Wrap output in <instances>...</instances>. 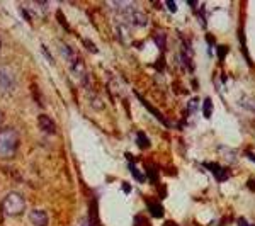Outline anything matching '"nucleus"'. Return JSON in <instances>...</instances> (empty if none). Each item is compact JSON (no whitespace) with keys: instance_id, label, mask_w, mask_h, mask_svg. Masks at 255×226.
<instances>
[{"instance_id":"423d86ee","label":"nucleus","mask_w":255,"mask_h":226,"mask_svg":"<svg viewBox=\"0 0 255 226\" xmlns=\"http://www.w3.org/2000/svg\"><path fill=\"white\" fill-rule=\"evenodd\" d=\"M29 221L34 226H48V214L41 211V209H34V211L29 214Z\"/></svg>"},{"instance_id":"9b49d317","label":"nucleus","mask_w":255,"mask_h":226,"mask_svg":"<svg viewBox=\"0 0 255 226\" xmlns=\"http://www.w3.org/2000/svg\"><path fill=\"white\" fill-rule=\"evenodd\" d=\"M148 209L153 214V218H162L163 216V209L158 202H148Z\"/></svg>"},{"instance_id":"4468645a","label":"nucleus","mask_w":255,"mask_h":226,"mask_svg":"<svg viewBox=\"0 0 255 226\" xmlns=\"http://www.w3.org/2000/svg\"><path fill=\"white\" fill-rule=\"evenodd\" d=\"M238 226H250V225L245 221V218H238Z\"/></svg>"},{"instance_id":"7ed1b4c3","label":"nucleus","mask_w":255,"mask_h":226,"mask_svg":"<svg viewBox=\"0 0 255 226\" xmlns=\"http://www.w3.org/2000/svg\"><path fill=\"white\" fill-rule=\"evenodd\" d=\"M123 14H124V17L131 22V24H135V26H145V24H147V14H145L140 7L133 5V3H131V5L124 7Z\"/></svg>"},{"instance_id":"dca6fc26","label":"nucleus","mask_w":255,"mask_h":226,"mask_svg":"<svg viewBox=\"0 0 255 226\" xmlns=\"http://www.w3.org/2000/svg\"><path fill=\"white\" fill-rule=\"evenodd\" d=\"M245 155H247V157H249L250 160H254V162H255V155H254V153H250V151H247Z\"/></svg>"},{"instance_id":"1a4fd4ad","label":"nucleus","mask_w":255,"mask_h":226,"mask_svg":"<svg viewBox=\"0 0 255 226\" xmlns=\"http://www.w3.org/2000/svg\"><path fill=\"white\" fill-rule=\"evenodd\" d=\"M12 87H14L12 79L7 75V72L2 70V72H0V89H2V90H10Z\"/></svg>"},{"instance_id":"6e6552de","label":"nucleus","mask_w":255,"mask_h":226,"mask_svg":"<svg viewBox=\"0 0 255 226\" xmlns=\"http://www.w3.org/2000/svg\"><path fill=\"white\" fill-rule=\"evenodd\" d=\"M238 40H240V45H242V53H243V58L247 60V63H249V67H254V61H252V58H250V54H249V49H247V45H245V34H243V29L240 27L238 29Z\"/></svg>"},{"instance_id":"ddd939ff","label":"nucleus","mask_w":255,"mask_h":226,"mask_svg":"<svg viewBox=\"0 0 255 226\" xmlns=\"http://www.w3.org/2000/svg\"><path fill=\"white\" fill-rule=\"evenodd\" d=\"M226 51H228V48L226 46H218V54H219V60H225V56H226Z\"/></svg>"},{"instance_id":"a211bd4d","label":"nucleus","mask_w":255,"mask_h":226,"mask_svg":"<svg viewBox=\"0 0 255 226\" xmlns=\"http://www.w3.org/2000/svg\"><path fill=\"white\" fill-rule=\"evenodd\" d=\"M84 226H89V225H84Z\"/></svg>"},{"instance_id":"2eb2a0df","label":"nucleus","mask_w":255,"mask_h":226,"mask_svg":"<svg viewBox=\"0 0 255 226\" xmlns=\"http://www.w3.org/2000/svg\"><path fill=\"white\" fill-rule=\"evenodd\" d=\"M167 7L172 10V12H175V3L174 2H167Z\"/></svg>"},{"instance_id":"f03ea898","label":"nucleus","mask_w":255,"mask_h":226,"mask_svg":"<svg viewBox=\"0 0 255 226\" xmlns=\"http://www.w3.org/2000/svg\"><path fill=\"white\" fill-rule=\"evenodd\" d=\"M0 209L5 216H19V214L24 213L26 209V201L21 194L17 192H9L5 197L2 199Z\"/></svg>"},{"instance_id":"f8f14e48","label":"nucleus","mask_w":255,"mask_h":226,"mask_svg":"<svg viewBox=\"0 0 255 226\" xmlns=\"http://www.w3.org/2000/svg\"><path fill=\"white\" fill-rule=\"evenodd\" d=\"M138 145H140L141 148H145V146L150 145V143L147 141V138H145V135H143V133H138Z\"/></svg>"},{"instance_id":"20e7f679","label":"nucleus","mask_w":255,"mask_h":226,"mask_svg":"<svg viewBox=\"0 0 255 226\" xmlns=\"http://www.w3.org/2000/svg\"><path fill=\"white\" fill-rule=\"evenodd\" d=\"M206 169H209L211 172H213L214 175V179H216L218 182H225V181H228V170L225 169V167H221L219 163H214V162H204L203 163Z\"/></svg>"},{"instance_id":"f3484780","label":"nucleus","mask_w":255,"mask_h":226,"mask_svg":"<svg viewBox=\"0 0 255 226\" xmlns=\"http://www.w3.org/2000/svg\"><path fill=\"white\" fill-rule=\"evenodd\" d=\"M2 123H3V112L0 111V124H2Z\"/></svg>"},{"instance_id":"9d476101","label":"nucleus","mask_w":255,"mask_h":226,"mask_svg":"<svg viewBox=\"0 0 255 226\" xmlns=\"http://www.w3.org/2000/svg\"><path fill=\"white\" fill-rule=\"evenodd\" d=\"M203 114L206 119L211 118V114H213V100L209 99V97H206L204 99V104H203Z\"/></svg>"},{"instance_id":"39448f33","label":"nucleus","mask_w":255,"mask_h":226,"mask_svg":"<svg viewBox=\"0 0 255 226\" xmlns=\"http://www.w3.org/2000/svg\"><path fill=\"white\" fill-rule=\"evenodd\" d=\"M38 123H39V130H41L43 133H46V135H54V133H56V126H54L53 119H51L50 116L41 114L38 118Z\"/></svg>"},{"instance_id":"0eeeda50","label":"nucleus","mask_w":255,"mask_h":226,"mask_svg":"<svg viewBox=\"0 0 255 226\" xmlns=\"http://www.w3.org/2000/svg\"><path fill=\"white\" fill-rule=\"evenodd\" d=\"M238 104H240L245 111L254 112L255 114V97L254 95H242L240 100H238Z\"/></svg>"},{"instance_id":"f257e3e1","label":"nucleus","mask_w":255,"mask_h":226,"mask_svg":"<svg viewBox=\"0 0 255 226\" xmlns=\"http://www.w3.org/2000/svg\"><path fill=\"white\" fill-rule=\"evenodd\" d=\"M19 150V133L14 128H0V160H10Z\"/></svg>"}]
</instances>
